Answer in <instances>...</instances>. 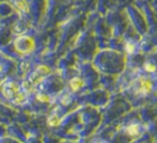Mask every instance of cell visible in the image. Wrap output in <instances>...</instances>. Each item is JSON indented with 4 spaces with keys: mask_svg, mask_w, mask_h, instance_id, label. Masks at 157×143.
<instances>
[{
    "mask_svg": "<svg viewBox=\"0 0 157 143\" xmlns=\"http://www.w3.org/2000/svg\"><path fill=\"white\" fill-rule=\"evenodd\" d=\"M137 128H138V127L137 126H132V127H130V128H129V132H130V134H131V135H133V134H137V132H138V129H137Z\"/></svg>",
    "mask_w": 157,
    "mask_h": 143,
    "instance_id": "6da1fadb",
    "label": "cell"
},
{
    "mask_svg": "<svg viewBox=\"0 0 157 143\" xmlns=\"http://www.w3.org/2000/svg\"><path fill=\"white\" fill-rule=\"evenodd\" d=\"M146 70H149V71H154V70H155V67L152 65H146Z\"/></svg>",
    "mask_w": 157,
    "mask_h": 143,
    "instance_id": "7a4b0ae2",
    "label": "cell"
}]
</instances>
